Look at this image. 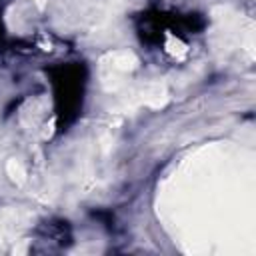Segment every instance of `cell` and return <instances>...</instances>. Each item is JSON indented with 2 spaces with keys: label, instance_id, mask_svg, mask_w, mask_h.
Here are the masks:
<instances>
[{
  "label": "cell",
  "instance_id": "6da1fadb",
  "mask_svg": "<svg viewBox=\"0 0 256 256\" xmlns=\"http://www.w3.org/2000/svg\"><path fill=\"white\" fill-rule=\"evenodd\" d=\"M100 64L110 66L112 72H130L138 66V58L128 50H114V52H108L106 56H102Z\"/></svg>",
  "mask_w": 256,
  "mask_h": 256
},
{
  "label": "cell",
  "instance_id": "7a4b0ae2",
  "mask_svg": "<svg viewBox=\"0 0 256 256\" xmlns=\"http://www.w3.org/2000/svg\"><path fill=\"white\" fill-rule=\"evenodd\" d=\"M140 102L146 104V106H150V108H162L168 102V88L164 84H160V82H154V84H150L142 92Z\"/></svg>",
  "mask_w": 256,
  "mask_h": 256
},
{
  "label": "cell",
  "instance_id": "3957f363",
  "mask_svg": "<svg viewBox=\"0 0 256 256\" xmlns=\"http://www.w3.org/2000/svg\"><path fill=\"white\" fill-rule=\"evenodd\" d=\"M6 172H8V176H10L12 182L24 184V180H26V170H24V166H22L16 158H10V160L6 162Z\"/></svg>",
  "mask_w": 256,
  "mask_h": 256
},
{
  "label": "cell",
  "instance_id": "277c9868",
  "mask_svg": "<svg viewBox=\"0 0 256 256\" xmlns=\"http://www.w3.org/2000/svg\"><path fill=\"white\" fill-rule=\"evenodd\" d=\"M166 50H168L172 56H176V58H184V56H186V46H184V42H180V40L174 38L172 34L166 36Z\"/></svg>",
  "mask_w": 256,
  "mask_h": 256
},
{
  "label": "cell",
  "instance_id": "5b68a950",
  "mask_svg": "<svg viewBox=\"0 0 256 256\" xmlns=\"http://www.w3.org/2000/svg\"><path fill=\"white\" fill-rule=\"evenodd\" d=\"M26 250H28V240H22L18 246H14V250H12V252H14V254H24Z\"/></svg>",
  "mask_w": 256,
  "mask_h": 256
},
{
  "label": "cell",
  "instance_id": "8992f818",
  "mask_svg": "<svg viewBox=\"0 0 256 256\" xmlns=\"http://www.w3.org/2000/svg\"><path fill=\"white\" fill-rule=\"evenodd\" d=\"M54 120H50V124L46 126V130H44V138H48V136H52V132H54Z\"/></svg>",
  "mask_w": 256,
  "mask_h": 256
},
{
  "label": "cell",
  "instance_id": "52a82bcc",
  "mask_svg": "<svg viewBox=\"0 0 256 256\" xmlns=\"http://www.w3.org/2000/svg\"><path fill=\"white\" fill-rule=\"evenodd\" d=\"M34 4H36V6L40 8V10H42V8L46 6V0H34Z\"/></svg>",
  "mask_w": 256,
  "mask_h": 256
}]
</instances>
